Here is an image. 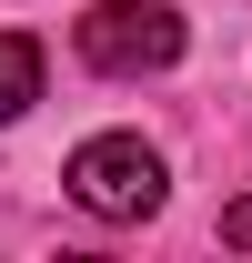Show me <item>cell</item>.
Masks as SVG:
<instances>
[{"label":"cell","instance_id":"cell-1","mask_svg":"<svg viewBox=\"0 0 252 263\" xmlns=\"http://www.w3.org/2000/svg\"><path fill=\"white\" fill-rule=\"evenodd\" d=\"M61 182H71L81 213H101V223H141V213H161V193H172V172H161V152L141 132H91Z\"/></svg>","mask_w":252,"mask_h":263},{"label":"cell","instance_id":"cell-2","mask_svg":"<svg viewBox=\"0 0 252 263\" xmlns=\"http://www.w3.org/2000/svg\"><path fill=\"white\" fill-rule=\"evenodd\" d=\"M71 41H81L91 71L141 81V71H172V61H182V10H172V0H91Z\"/></svg>","mask_w":252,"mask_h":263},{"label":"cell","instance_id":"cell-3","mask_svg":"<svg viewBox=\"0 0 252 263\" xmlns=\"http://www.w3.org/2000/svg\"><path fill=\"white\" fill-rule=\"evenodd\" d=\"M40 101V41L31 31H0V122H20Z\"/></svg>","mask_w":252,"mask_h":263},{"label":"cell","instance_id":"cell-4","mask_svg":"<svg viewBox=\"0 0 252 263\" xmlns=\"http://www.w3.org/2000/svg\"><path fill=\"white\" fill-rule=\"evenodd\" d=\"M222 243H232V253H252V193H242V202H222Z\"/></svg>","mask_w":252,"mask_h":263}]
</instances>
